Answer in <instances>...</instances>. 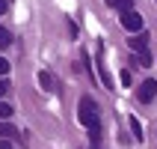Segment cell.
Instances as JSON below:
<instances>
[{
	"instance_id": "obj_1",
	"label": "cell",
	"mask_w": 157,
	"mask_h": 149,
	"mask_svg": "<svg viewBox=\"0 0 157 149\" xmlns=\"http://www.w3.org/2000/svg\"><path fill=\"white\" fill-rule=\"evenodd\" d=\"M77 119L86 125V128L98 125V105H95V101H92L89 96H83V98H80V114H77Z\"/></svg>"
},
{
	"instance_id": "obj_2",
	"label": "cell",
	"mask_w": 157,
	"mask_h": 149,
	"mask_svg": "<svg viewBox=\"0 0 157 149\" xmlns=\"http://www.w3.org/2000/svg\"><path fill=\"white\" fill-rule=\"evenodd\" d=\"M119 21H122V27H124V30H131V33H140V30H142V15H140V12H133V9L122 12Z\"/></svg>"
},
{
	"instance_id": "obj_3",
	"label": "cell",
	"mask_w": 157,
	"mask_h": 149,
	"mask_svg": "<svg viewBox=\"0 0 157 149\" xmlns=\"http://www.w3.org/2000/svg\"><path fill=\"white\" fill-rule=\"evenodd\" d=\"M98 75H101L107 89H116V81H113V75H110V69H107V63H104V45L101 42H98Z\"/></svg>"
},
{
	"instance_id": "obj_4",
	"label": "cell",
	"mask_w": 157,
	"mask_h": 149,
	"mask_svg": "<svg viewBox=\"0 0 157 149\" xmlns=\"http://www.w3.org/2000/svg\"><path fill=\"white\" fill-rule=\"evenodd\" d=\"M154 96H157V81L154 78L142 81L140 89H136V98H140V101H154Z\"/></svg>"
},
{
	"instance_id": "obj_5",
	"label": "cell",
	"mask_w": 157,
	"mask_h": 149,
	"mask_svg": "<svg viewBox=\"0 0 157 149\" xmlns=\"http://www.w3.org/2000/svg\"><path fill=\"white\" fill-rule=\"evenodd\" d=\"M145 45H148V33H136L131 39V48H133V51H145Z\"/></svg>"
},
{
	"instance_id": "obj_6",
	"label": "cell",
	"mask_w": 157,
	"mask_h": 149,
	"mask_svg": "<svg viewBox=\"0 0 157 149\" xmlns=\"http://www.w3.org/2000/svg\"><path fill=\"white\" fill-rule=\"evenodd\" d=\"M133 66H142V69H148V66H151V54L148 51H136V57H133Z\"/></svg>"
},
{
	"instance_id": "obj_7",
	"label": "cell",
	"mask_w": 157,
	"mask_h": 149,
	"mask_svg": "<svg viewBox=\"0 0 157 149\" xmlns=\"http://www.w3.org/2000/svg\"><path fill=\"white\" fill-rule=\"evenodd\" d=\"M39 87L42 89H53V78L48 75V72H39Z\"/></svg>"
},
{
	"instance_id": "obj_8",
	"label": "cell",
	"mask_w": 157,
	"mask_h": 149,
	"mask_svg": "<svg viewBox=\"0 0 157 149\" xmlns=\"http://www.w3.org/2000/svg\"><path fill=\"white\" fill-rule=\"evenodd\" d=\"M0 137H3V140H9V137H15V128H12L9 122H0Z\"/></svg>"
},
{
	"instance_id": "obj_9",
	"label": "cell",
	"mask_w": 157,
	"mask_h": 149,
	"mask_svg": "<svg viewBox=\"0 0 157 149\" xmlns=\"http://www.w3.org/2000/svg\"><path fill=\"white\" fill-rule=\"evenodd\" d=\"M9 45H12V33L6 27H0V48H9Z\"/></svg>"
},
{
	"instance_id": "obj_10",
	"label": "cell",
	"mask_w": 157,
	"mask_h": 149,
	"mask_svg": "<svg viewBox=\"0 0 157 149\" xmlns=\"http://www.w3.org/2000/svg\"><path fill=\"white\" fill-rule=\"evenodd\" d=\"M89 137H92V146H98L101 143V125H92L89 128Z\"/></svg>"
},
{
	"instance_id": "obj_11",
	"label": "cell",
	"mask_w": 157,
	"mask_h": 149,
	"mask_svg": "<svg viewBox=\"0 0 157 149\" xmlns=\"http://www.w3.org/2000/svg\"><path fill=\"white\" fill-rule=\"evenodd\" d=\"M12 114H15V110H12V105H6V101H0V119H9Z\"/></svg>"
},
{
	"instance_id": "obj_12",
	"label": "cell",
	"mask_w": 157,
	"mask_h": 149,
	"mask_svg": "<svg viewBox=\"0 0 157 149\" xmlns=\"http://www.w3.org/2000/svg\"><path fill=\"white\" fill-rule=\"evenodd\" d=\"M116 9L119 12H128V9H133V0H116Z\"/></svg>"
},
{
	"instance_id": "obj_13",
	"label": "cell",
	"mask_w": 157,
	"mask_h": 149,
	"mask_svg": "<svg viewBox=\"0 0 157 149\" xmlns=\"http://www.w3.org/2000/svg\"><path fill=\"white\" fill-rule=\"evenodd\" d=\"M131 128H133V137L142 140V125H140V119H131Z\"/></svg>"
},
{
	"instance_id": "obj_14",
	"label": "cell",
	"mask_w": 157,
	"mask_h": 149,
	"mask_svg": "<svg viewBox=\"0 0 157 149\" xmlns=\"http://www.w3.org/2000/svg\"><path fill=\"white\" fill-rule=\"evenodd\" d=\"M6 93H9V81H6V78H0V98L6 96Z\"/></svg>"
},
{
	"instance_id": "obj_15",
	"label": "cell",
	"mask_w": 157,
	"mask_h": 149,
	"mask_svg": "<svg viewBox=\"0 0 157 149\" xmlns=\"http://www.w3.org/2000/svg\"><path fill=\"white\" fill-rule=\"evenodd\" d=\"M119 81H122L124 87H131V72H122V75H119Z\"/></svg>"
},
{
	"instance_id": "obj_16",
	"label": "cell",
	"mask_w": 157,
	"mask_h": 149,
	"mask_svg": "<svg viewBox=\"0 0 157 149\" xmlns=\"http://www.w3.org/2000/svg\"><path fill=\"white\" fill-rule=\"evenodd\" d=\"M6 72H9V60H3V57H0V78H3Z\"/></svg>"
},
{
	"instance_id": "obj_17",
	"label": "cell",
	"mask_w": 157,
	"mask_h": 149,
	"mask_svg": "<svg viewBox=\"0 0 157 149\" xmlns=\"http://www.w3.org/2000/svg\"><path fill=\"white\" fill-rule=\"evenodd\" d=\"M6 9H9V0H0V15H3Z\"/></svg>"
},
{
	"instance_id": "obj_18",
	"label": "cell",
	"mask_w": 157,
	"mask_h": 149,
	"mask_svg": "<svg viewBox=\"0 0 157 149\" xmlns=\"http://www.w3.org/2000/svg\"><path fill=\"white\" fill-rule=\"evenodd\" d=\"M0 149H12V143H9V140H0Z\"/></svg>"
},
{
	"instance_id": "obj_19",
	"label": "cell",
	"mask_w": 157,
	"mask_h": 149,
	"mask_svg": "<svg viewBox=\"0 0 157 149\" xmlns=\"http://www.w3.org/2000/svg\"><path fill=\"white\" fill-rule=\"evenodd\" d=\"M104 3H107V6H113V9H116V0H104Z\"/></svg>"
}]
</instances>
